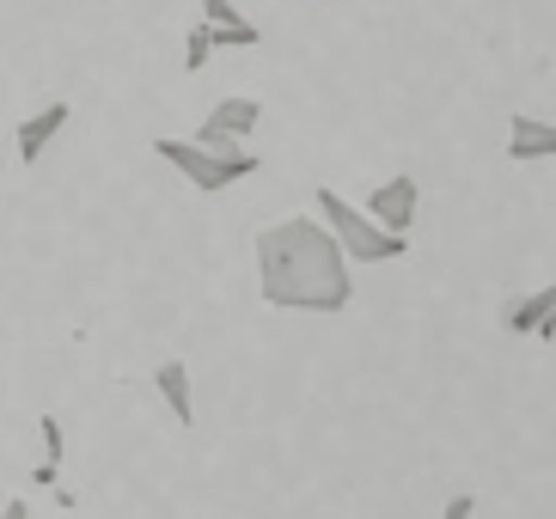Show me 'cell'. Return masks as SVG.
<instances>
[{
    "label": "cell",
    "instance_id": "obj_3",
    "mask_svg": "<svg viewBox=\"0 0 556 519\" xmlns=\"http://www.w3.org/2000/svg\"><path fill=\"white\" fill-rule=\"evenodd\" d=\"M312 208H318V220L337 232V244L349 251V263H397L409 251L404 232H386L374 214L355 208V202H349V195H337L330 183H318V190H312Z\"/></svg>",
    "mask_w": 556,
    "mask_h": 519
},
{
    "label": "cell",
    "instance_id": "obj_6",
    "mask_svg": "<svg viewBox=\"0 0 556 519\" xmlns=\"http://www.w3.org/2000/svg\"><path fill=\"white\" fill-rule=\"evenodd\" d=\"M67 123H74V104H67V98H50L43 111L25 116V123L13 129V153H18V165H37V160H43V153L55 147V135H62Z\"/></svg>",
    "mask_w": 556,
    "mask_h": 519
},
{
    "label": "cell",
    "instance_id": "obj_13",
    "mask_svg": "<svg viewBox=\"0 0 556 519\" xmlns=\"http://www.w3.org/2000/svg\"><path fill=\"white\" fill-rule=\"evenodd\" d=\"M471 514H477V495H471V489H458L453 502L441 507V519H471Z\"/></svg>",
    "mask_w": 556,
    "mask_h": 519
},
{
    "label": "cell",
    "instance_id": "obj_9",
    "mask_svg": "<svg viewBox=\"0 0 556 519\" xmlns=\"http://www.w3.org/2000/svg\"><path fill=\"white\" fill-rule=\"evenodd\" d=\"M202 18L214 25L220 49H257V43H263V31L251 25L245 13H239V0H202Z\"/></svg>",
    "mask_w": 556,
    "mask_h": 519
},
{
    "label": "cell",
    "instance_id": "obj_15",
    "mask_svg": "<svg viewBox=\"0 0 556 519\" xmlns=\"http://www.w3.org/2000/svg\"><path fill=\"white\" fill-rule=\"evenodd\" d=\"M539 342H556V325H551V330H544V337H539Z\"/></svg>",
    "mask_w": 556,
    "mask_h": 519
},
{
    "label": "cell",
    "instance_id": "obj_4",
    "mask_svg": "<svg viewBox=\"0 0 556 519\" xmlns=\"http://www.w3.org/2000/svg\"><path fill=\"white\" fill-rule=\"evenodd\" d=\"M257 123H263V104H257V98H245V92H232V98H220V104L202 116L197 141H202V147H220V153H232V147H245L251 135H257Z\"/></svg>",
    "mask_w": 556,
    "mask_h": 519
},
{
    "label": "cell",
    "instance_id": "obj_11",
    "mask_svg": "<svg viewBox=\"0 0 556 519\" xmlns=\"http://www.w3.org/2000/svg\"><path fill=\"white\" fill-rule=\"evenodd\" d=\"M214 49H220V37H214L208 18H202V25H190V31H184V74H202Z\"/></svg>",
    "mask_w": 556,
    "mask_h": 519
},
{
    "label": "cell",
    "instance_id": "obj_14",
    "mask_svg": "<svg viewBox=\"0 0 556 519\" xmlns=\"http://www.w3.org/2000/svg\"><path fill=\"white\" fill-rule=\"evenodd\" d=\"M0 519H31V507H25V502H7V507H0Z\"/></svg>",
    "mask_w": 556,
    "mask_h": 519
},
{
    "label": "cell",
    "instance_id": "obj_1",
    "mask_svg": "<svg viewBox=\"0 0 556 519\" xmlns=\"http://www.w3.org/2000/svg\"><path fill=\"white\" fill-rule=\"evenodd\" d=\"M257 293L276 312H318L337 318L355 300V276H349V251L337 232L312 214H288L276 227L257 232Z\"/></svg>",
    "mask_w": 556,
    "mask_h": 519
},
{
    "label": "cell",
    "instance_id": "obj_8",
    "mask_svg": "<svg viewBox=\"0 0 556 519\" xmlns=\"http://www.w3.org/2000/svg\"><path fill=\"white\" fill-rule=\"evenodd\" d=\"M153 391H160V397H165V409L178 416V428H190V422H197V391H190V367H184L178 355L153 367Z\"/></svg>",
    "mask_w": 556,
    "mask_h": 519
},
{
    "label": "cell",
    "instance_id": "obj_12",
    "mask_svg": "<svg viewBox=\"0 0 556 519\" xmlns=\"http://www.w3.org/2000/svg\"><path fill=\"white\" fill-rule=\"evenodd\" d=\"M37 434H43V465H55V471H62V453H67L62 416H55V409H43V416H37Z\"/></svg>",
    "mask_w": 556,
    "mask_h": 519
},
{
    "label": "cell",
    "instance_id": "obj_5",
    "mask_svg": "<svg viewBox=\"0 0 556 519\" xmlns=\"http://www.w3.org/2000/svg\"><path fill=\"white\" fill-rule=\"evenodd\" d=\"M361 208L374 214L386 232H404V239H409V227H416V208H422V183L409 178V172H392V178L379 183V190L361 202Z\"/></svg>",
    "mask_w": 556,
    "mask_h": 519
},
{
    "label": "cell",
    "instance_id": "obj_10",
    "mask_svg": "<svg viewBox=\"0 0 556 519\" xmlns=\"http://www.w3.org/2000/svg\"><path fill=\"white\" fill-rule=\"evenodd\" d=\"M502 325L514 330V337H544V330L556 325V281H551V288H539V293H526V300H514Z\"/></svg>",
    "mask_w": 556,
    "mask_h": 519
},
{
    "label": "cell",
    "instance_id": "obj_7",
    "mask_svg": "<svg viewBox=\"0 0 556 519\" xmlns=\"http://www.w3.org/2000/svg\"><path fill=\"white\" fill-rule=\"evenodd\" d=\"M507 160L514 165H532V160H556V123H544V116H514L507 123Z\"/></svg>",
    "mask_w": 556,
    "mask_h": 519
},
{
    "label": "cell",
    "instance_id": "obj_2",
    "mask_svg": "<svg viewBox=\"0 0 556 519\" xmlns=\"http://www.w3.org/2000/svg\"><path fill=\"white\" fill-rule=\"evenodd\" d=\"M153 153H160L172 172H178L184 183L197 195H227L232 183H245V178H257V153L251 147H232V153H220V147H202V141H178V135H160L153 141Z\"/></svg>",
    "mask_w": 556,
    "mask_h": 519
}]
</instances>
